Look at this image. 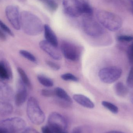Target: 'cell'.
I'll return each instance as SVG.
<instances>
[{
	"instance_id": "1",
	"label": "cell",
	"mask_w": 133,
	"mask_h": 133,
	"mask_svg": "<svg viewBox=\"0 0 133 133\" xmlns=\"http://www.w3.org/2000/svg\"><path fill=\"white\" fill-rule=\"evenodd\" d=\"M21 28L28 35L37 36L44 30L43 23L39 18L33 13L23 11L20 15Z\"/></svg>"
},
{
	"instance_id": "2",
	"label": "cell",
	"mask_w": 133,
	"mask_h": 133,
	"mask_svg": "<svg viewBox=\"0 0 133 133\" xmlns=\"http://www.w3.org/2000/svg\"><path fill=\"white\" fill-rule=\"evenodd\" d=\"M96 17L99 23L110 31H117L123 25L122 18L113 12L99 10L97 11Z\"/></svg>"
},
{
	"instance_id": "3",
	"label": "cell",
	"mask_w": 133,
	"mask_h": 133,
	"mask_svg": "<svg viewBox=\"0 0 133 133\" xmlns=\"http://www.w3.org/2000/svg\"><path fill=\"white\" fill-rule=\"evenodd\" d=\"M26 113L30 122L34 125H41L45 120V115L41 109L38 102L33 97H30L28 99Z\"/></svg>"
},
{
	"instance_id": "4",
	"label": "cell",
	"mask_w": 133,
	"mask_h": 133,
	"mask_svg": "<svg viewBox=\"0 0 133 133\" xmlns=\"http://www.w3.org/2000/svg\"><path fill=\"white\" fill-rule=\"evenodd\" d=\"M82 24L84 32L93 37H98L104 33L103 26L94 19L91 15H84Z\"/></svg>"
},
{
	"instance_id": "5",
	"label": "cell",
	"mask_w": 133,
	"mask_h": 133,
	"mask_svg": "<svg viewBox=\"0 0 133 133\" xmlns=\"http://www.w3.org/2000/svg\"><path fill=\"white\" fill-rule=\"evenodd\" d=\"M26 126L24 119L19 117L7 119L0 122V129L7 133H16L23 130Z\"/></svg>"
},
{
	"instance_id": "6",
	"label": "cell",
	"mask_w": 133,
	"mask_h": 133,
	"mask_svg": "<svg viewBox=\"0 0 133 133\" xmlns=\"http://www.w3.org/2000/svg\"><path fill=\"white\" fill-rule=\"evenodd\" d=\"M122 69L117 66H111L101 69L98 72V77L103 83L111 84L118 80L122 76Z\"/></svg>"
},
{
	"instance_id": "7",
	"label": "cell",
	"mask_w": 133,
	"mask_h": 133,
	"mask_svg": "<svg viewBox=\"0 0 133 133\" xmlns=\"http://www.w3.org/2000/svg\"><path fill=\"white\" fill-rule=\"evenodd\" d=\"M48 126L55 133L66 132L67 123L61 114L57 112L51 113L48 118Z\"/></svg>"
},
{
	"instance_id": "8",
	"label": "cell",
	"mask_w": 133,
	"mask_h": 133,
	"mask_svg": "<svg viewBox=\"0 0 133 133\" xmlns=\"http://www.w3.org/2000/svg\"><path fill=\"white\" fill-rule=\"evenodd\" d=\"M5 15L9 22L16 30L21 29L20 15L18 8L16 5H9L5 8Z\"/></svg>"
},
{
	"instance_id": "9",
	"label": "cell",
	"mask_w": 133,
	"mask_h": 133,
	"mask_svg": "<svg viewBox=\"0 0 133 133\" xmlns=\"http://www.w3.org/2000/svg\"><path fill=\"white\" fill-rule=\"evenodd\" d=\"M61 52L68 60L76 61L79 57L80 52L78 48L69 42L64 41L61 45Z\"/></svg>"
},
{
	"instance_id": "10",
	"label": "cell",
	"mask_w": 133,
	"mask_h": 133,
	"mask_svg": "<svg viewBox=\"0 0 133 133\" xmlns=\"http://www.w3.org/2000/svg\"><path fill=\"white\" fill-rule=\"evenodd\" d=\"M65 12L70 17H78L82 15L80 4L77 0H63Z\"/></svg>"
},
{
	"instance_id": "11",
	"label": "cell",
	"mask_w": 133,
	"mask_h": 133,
	"mask_svg": "<svg viewBox=\"0 0 133 133\" xmlns=\"http://www.w3.org/2000/svg\"><path fill=\"white\" fill-rule=\"evenodd\" d=\"M27 97L26 86L22 82L19 81L17 85V91L15 95V104L17 107H20L25 102Z\"/></svg>"
},
{
	"instance_id": "12",
	"label": "cell",
	"mask_w": 133,
	"mask_h": 133,
	"mask_svg": "<svg viewBox=\"0 0 133 133\" xmlns=\"http://www.w3.org/2000/svg\"><path fill=\"white\" fill-rule=\"evenodd\" d=\"M40 48L52 58L60 60L62 58L61 54L57 47L55 46L46 40L41 41L39 44Z\"/></svg>"
},
{
	"instance_id": "13",
	"label": "cell",
	"mask_w": 133,
	"mask_h": 133,
	"mask_svg": "<svg viewBox=\"0 0 133 133\" xmlns=\"http://www.w3.org/2000/svg\"><path fill=\"white\" fill-rule=\"evenodd\" d=\"M14 90L11 86L0 80V100L4 101H11L15 98Z\"/></svg>"
},
{
	"instance_id": "14",
	"label": "cell",
	"mask_w": 133,
	"mask_h": 133,
	"mask_svg": "<svg viewBox=\"0 0 133 133\" xmlns=\"http://www.w3.org/2000/svg\"><path fill=\"white\" fill-rule=\"evenodd\" d=\"M44 30L46 41L57 47L58 45L57 38L50 26L46 24L44 26Z\"/></svg>"
},
{
	"instance_id": "15",
	"label": "cell",
	"mask_w": 133,
	"mask_h": 133,
	"mask_svg": "<svg viewBox=\"0 0 133 133\" xmlns=\"http://www.w3.org/2000/svg\"><path fill=\"white\" fill-rule=\"evenodd\" d=\"M73 98L76 102L85 108L89 109L94 108V104L93 102L85 95L76 94L74 95Z\"/></svg>"
},
{
	"instance_id": "16",
	"label": "cell",
	"mask_w": 133,
	"mask_h": 133,
	"mask_svg": "<svg viewBox=\"0 0 133 133\" xmlns=\"http://www.w3.org/2000/svg\"><path fill=\"white\" fill-rule=\"evenodd\" d=\"M11 69L7 63L4 61H0V79L3 80H9L12 78Z\"/></svg>"
},
{
	"instance_id": "17",
	"label": "cell",
	"mask_w": 133,
	"mask_h": 133,
	"mask_svg": "<svg viewBox=\"0 0 133 133\" xmlns=\"http://www.w3.org/2000/svg\"><path fill=\"white\" fill-rule=\"evenodd\" d=\"M13 107L8 102L0 101V116L5 117L13 112Z\"/></svg>"
},
{
	"instance_id": "18",
	"label": "cell",
	"mask_w": 133,
	"mask_h": 133,
	"mask_svg": "<svg viewBox=\"0 0 133 133\" xmlns=\"http://www.w3.org/2000/svg\"><path fill=\"white\" fill-rule=\"evenodd\" d=\"M114 90L118 96L122 97H125L129 93L128 88L121 82H118L115 84L114 86Z\"/></svg>"
},
{
	"instance_id": "19",
	"label": "cell",
	"mask_w": 133,
	"mask_h": 133,
	"mask_svg": "<svg viewBox=\"0 0 133 133\" xmlns=\"http://www.w3.org/2000/svg\"><path fill=\"white\" fill-rule=\"evenodd\" d=\"M55 94L58 97L66 102L72 103V99L66 91L63 88L60 87H57L54 90Z\"/></svg>"
},
{
	"instance_id": "20",
	"label": "cell",
	"mask_w": 133,
	"mask_h": 133,
	"mask_svg": "<svg viewBox=\"0 0 133 133\" xmlns=\"http://www.w3.org/2000/svg\"><path fill=\"white\" fill-rule=\"evenodd\" d=\"M17 70L22 82L26 86V87L30 88L31 86V83L25 71L20 67H18Z\"/></svg>"
},
{
	"instance_id": "21",
	"label": "cell",
	"mask_w": 133,
	"mask_h": 133,
	"mask_svg": "<svg viewBox=\"0 0 133 133\" xmlns=\"http://www.w3.org/2000/svg\"><path fill=\"white\" fill-rule=\"evenodd\" d=\"M37 79L39 82L44 86L47 87H51L54 86L53 81L48 77L41 74L37 76Z\"/></svg>"
},
{
	"instance_id": "22",
	"label": "cell",
	"mask_w": 133,
	"mask_h": 133,
	"mask_svg": "<svg viewBox=\"0 0 133 133\" xmlns=\"http://www.w3.org/2000/svg\"><path fill=\"white\" fill-rule=\"evenodd\" d=\"M102 104L105 108L114 114H117L118 112V108L116 105L111 102L104 101L102 102Z\"/></svg>"
},
{
	"instance_id": "23",
	"label": "cell",
	"mask_w": 133,
	"mask_h": 133,
	"mask_svg": "<svg viewBox=\"0 0 133 133\" xmlns=\"http://www.w3.org/2000/svg\"><path fill=\"white\" fill-rule=\"evenodd\" d=\"M19 54L24 58L29 60L30 61L36 63L37 59L36 57L30 52L25 50H21L19 51Z\"/></svg>"
},
{
	"instance_id": "24",
	"label": "cell",
	"mask_w": 133,
	"mask_h": 133,
	"mask_svg": "<svg viewBox=\"0 0 133 133\" xmlns=\"http://www.w3.org/2000/svg\"><path fill=\"white\" fill-rule=\"evenodd\" d=\"M116 39L121 43H129L133 41V36L125 34L119 35L117 37Z\"/></svg>"
},
{
	"instance_id": "25",
	"label": "cell",
	"mask_w": 133,
	"mask_h": 133,
	"mask_svg": "<svg viewBox=\"0 0 133 133\" xmlns=\"http://www.w3.org/2000/svg\"><path fill=\"white\" fill-rule=\"evenodd\" d=\"M114 5L117 9L121 11L125 10L126 9L127 5L124 0H114Z\"/></svg>"
},
{
	"instance_id": "26",
	"label": "cell",
	"mask_w": 133,
	"mask_h": 133,
	"mask_svg": "<svg viewBox=\"0 0 133 133\" xmlns=\"http://www.w3.org/2000/svg\"><path fill=\"white\" fill-rule=\"evenodd\" d=\"M61 77L62 79L65 81H74V82L78 81V78L72 74H64L61 76Z\"/></svg>"
},
{
	"instance_id": "27",
	"label": "cell",
	"mask_w": 133,
	"mask_h": 133,
	"mask_svg": "<svg viewBox=\"0 0 133 133\" xmlns=\"http://www.w3.org/2000/svg\"><path fill=\"white\" fill-rule=\"evenodd\" d=\"M127 85L130 88H133V65H132L131 69L129 72L127 79Z\"/></svg>"
},
{
	"instance_id": "28",
	"label": "cell",
	"mask_w": 133,
	"mask_h": 133,
	"mask_svg": "<svg viewBox=\"0 0 133 133\" xmlns=\"http://www.w3.org/2000/svg\"><path fill=\"white\" fill-rule=\"evenodd\" d=\"M0 28L2 31L8 34L11 36H14V34L13 32L10 29V28L7 25H5L1 19H0Z\"/></svg>"
},
{
	"instance_id": "29",
	"label": "cell",
	"mask_w": 133,
	"mask_h": 133,
	"mask_svg": "<svg viewBox=\"0 0 133 133\" xmlns=\"http://www.w3.org/2000/svg\"><path fill=\"white\" fill-rule=\"evenodd\" d=\"M41 93L43 96L47 97H53L55 95V90L48 89H43L42 90Z\"/></svg>"
},
{
	"instance_id": "30",
	"label": "cell",
	"mask_w": 133,
	"mask_h": 133,
	"mask_svg": "<svg viewBox=\"0 0 133 133\" xmlns=\"http://www.w3.org/2000/svg\"><path fill=\"white\" fill-rule=\"evenodd\" d=\"M46 5L51 11H55L58 8L57 4L53 0H49Z\"/></svg>"
},
{
	"instance_id": "31",
	"label": "cell",
	"mask_w": 133,
	"mask_h": 133,
	"mask_svg": "<svg viewBox=\"0 0 133 133\" xmlns=\"http://www.w3.org/2000/svg\"><path fill=\"white\" fill-rule=\"evenodd\" d=\"M127 55L130 63L133 65V43L128 48Z\"/></svg>"
},
{
	"instance_id": "32",
	"label": "cell",
	"mask_w": 133,
	"mask_h": 133,
	"mask_svg": "<svg viewBox=\"0 0 133 133\" xmlns=\"http://www.w3.org/2000/svg\"><path fill=\"white\" fill-rule=\"evenodd\" d=\"M46 64L51 68L53 69L54 70H58L60 69V66L55 62L51 61H46Z\"/></svg>"
},
{
	"instance_id": "33",
	"label": "cell",
	"mask_w": 133,
	"mask_h": 133,
	"mask_svg": "<svg viewBox=\"0 0 133 133\" xmlns=\"http://www.w3.org/2000/svg\"><path fill=\"white\" fill-rule=\"evenodd\" d=\"M42 133H55L48 126H43L41 128Z\"/></svg>"
},
{
	"instance_id": "34",
	"label": "cell",
	"mask_w": 133,
	"mask_h": 133,
	"mask_svg": "<svg viewBox=\"0 0 133 133\" xmlns=\"http://www.w3.org/2000/svg\"><path fill=\"white\" fill-rule=\"evenodd\" d=\"M22 133H39L35 129L29 128L25 129Z\"/></svg>"
},
{
	"instance_id": "35",
	"label": "cell",
	"mask_w": 133,
	"mask_h": 133,
	"mask_svg": "<svg viewBox=\"0 0 133 133\" xmlns=\"http://www.w3.org/2000/svg\"><path fill=\"white\" fill-rule=\"evenodd\" d=\"M7 39L6 35L5 34L4 32L2 31L0 28V39L2 41H5Z\"/></svg>"
},
{
	"instance_id": "36",
	"label": "cell",
	"mask_w": 133,
	"mask_h": 133,
	"mask_svg": "<svg viewBox=\"0 0 133 133\" xmlns=\"http://www.w3.org/2000/svg\"><path fill=\"white\" fill-rule=\"evenodd\" d=\"M82 130L81 127H76L73 129L71 133H81Z\"/></svg>"
},
{
	"instance_id": "37",
	"label": "cell",
	"mask_w": 133,
	"mask_h": 133,
	"mask_svg": "<svg viewBox=\"0 0 133 133\" xmlns=\"http://www.w3.org/2000/svg\"><path fill=\"white\" fill-rule=\"evenodd\" d=\"M80 4H89L88 0H77Z\"/></svg>"
},
{
	"instance_id": "38",
	"label": "cell",
	"mask_w": 133,
	"mask_h": 133,
	"mask_svg": "<svg viewBox=\"0 0 133 133\" xmlns=\"http://www.w3.org/2000/svg\"><path fill=\"white\" fill-rule=\"evenodd\" d=\"M105 133H124L122 132L119 131H116V130H113V131H109Z\"/></svg>"
},
{
	"instance_id": "39",
	"label": "cell",
	"mask_w": 133,
	"mask_h": 133,
	"mask_svg": "<svg viewBox=\"0 0 133 133\" xmlns=\"http://www.w3.org/2000/svg\"><path fill=\"white\" fill-rule=\"evenodd\" d=\"M130 101H131V103L133 105V91H132L130 94Z\"/></svg>"
},
{
	"instance_id": "40",
	"label": "cell",
	"mask_w": 133,
	"mask_h": 133,
	"mask_svg": "<svg viewBox=\"0 0 133 133\" xmlns=\"http://www.w3.org/2000/svg\"><path fill=\"white\" fill-rule=\"evenodd\" d=\"M130 2L131 4V8L130 9V11H131V12L132 13L133 15V0H132Z\"/></svg>"
},
{
	"instance_id": "41",
	"label": "cell",
	"mask_w": 133,
	"mask_h": 133,
	"mask_svg": "<svg viewBox=\"0 0 133 133\" xmlns=\"http://www.w3.org/2000/svg\"><path fill=\"white\" fill-rule=\"evenodd\" d=\"M103 1L104 2H106V3H110L114 1V0H103Z\"/></svg>"
},
{
	"instance_id": "42",
	"label": "cell",
	"mask_w": 133,
	"mask_h": 133,
	"mask_svg": "<svg viewBox=\"0 0 133 133\" xmlns=\"http://www.w3.org/2000/svg\"><path fill=\"white\" fill-rule=\"evenodd\" d=\"M40 1L44 2L46 5L48 3V2L49 1V0H40Z\"/></svg>"
},
{
	"instance_id": "43",
	"label": "cell",
	"mask_w": 133,
	"mask_h": 133,
	"mask_svg": "<svg viewBox=\"0 0 133 133\" xmlns=\"http://www.w3.org/2000/svg\"><path fill=\"white\" fill-rule=\"evenodd\" d=\"M0 133H7L6 132H4L3 130H2L0 129Z\"/></svg>"
},
{
	"instance_id": "44",
	"label": "cell",
	"mask_w": 133,
	"mask_h": 133,
	"mask_svg": "<svg viewBox=\"0 0 133 133\" xmlns=\"http://www.w3.org/2000/svg\"><path fill=\"white\" fill-rule=\"evenodd\" d=\"M68 133V132H62V133Z\"/></svg>"
},
{
	"instance_id": "45",
	"label": "cell",
	"mask_w": 133,
	"mask_h": 133,
	"mask_svg": "<svg viewBox=\"0 0 133 133\" xmlns=\"http://www.w3.org/2000/svg\"><path fill=\"white\" fill-rule=\"evenodd\" d=\"M129 1H132V0H129Z\"/></svg>"
}]
</instances>
